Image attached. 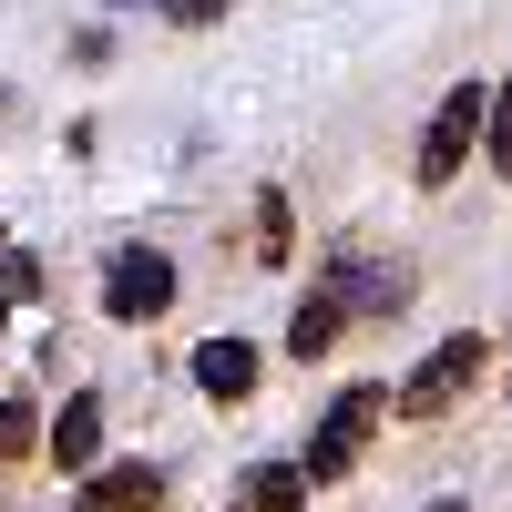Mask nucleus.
<instances>
[{
	"instance_id": "obj_15",
	"label": "nucleus",
	"mask_w": 512,
	"mask_h": 512,
	"mask_svg": "<svg viewBox=\"0 0 512 512\" xmlns=\"http://www.w3.org/2000/svg\"><path fill=\"white\" fill-rule=\"evenodd\" d=\"M431 512H472V502H431Z\"/></svg>"
},
{
	"instance_id": "obj_2",
	"label": "nucleus",
	"mask_w": 512,
	"mask_h": 512,
	"mask_svg": "<svg viewBox=\"0 0 512 512\" xmlns=\"http://www.w3.org/2000/svg\"><path fill=\"white\" fill-rule=\"evenodd\" d=\"M482 369H492V338L451 328L441 349H431V359H420V369L400 379V400H390V410H400V420H441L451 400H472V390H482Z\"/></svg>"
},
{
	"instance_id": "obj_5",
	"label": "nucleus",
	"mask_w": 512,
	"mask_h": 512,
	"mask_svg": "<svg viewBox=\"0 0 512 512\" xmlns=\"http://www.w3.org/2000/svg\"><path fill=\"white\" fill-rule=\"evenodd\" d=\"M72 512H164V472L154 461H103V472L72 492Z\"/></svg>"
},
{
	"instance_id": "obj_10",
	"label": "nucleus",
	"mask_w": 512,
	"mask_h": 512,
	"mask_svg": "<svg viewBox=\"0 0 512 512\" xmlns=\"http://www.w3.org/2000/svg\"><path fill=\"white\" fill-rule=\"evenodd\" d=\"M256 256H267V267H287V256H297V216H287V195H277V185L256 195Z\"/></svg>"
},
{
	"instance_id": "obj_14",
	"label": "nucleus",
	"mask_w": 512,
	"mask_h": 512,
	"mask_svg": "<svg viewBox=\"0 0 512 512\" xmlns=\"http://www.w3.org/2000/svg\"><path fill=\"white\" fill-rule=\"evenodd\" d=\"M216 11H226V0H164V21H185V31H205Z\"/></svg>"
},
{
	"instance_id": "obj_11",
	"label": "nucleus",
	"mask_w": 512,
	"mask_h": 512,
	"mask_svg": "<svg viewBox=\"0 0 512 512\" xmlns=\"http://www.w3.org/2000/svg\"><path fill=\"white\" fill-rule=\"evenodd\" d=\"M482 154H492V175H512V82L492 93V123H482Z\"/></svg>"
},
{
	"instance_id": "obj_8",
	"label": "nucleus",
	"mask_w": 512,
	"mask_h": 512,
	"mask_svg": "<svg viewBox=\"0 0 512 512\" xmlns=\"http://www.w3.org/2000/svg\"><path fill=\"white\" fill-rule=\"evenodd\" d=\"M41 451H52L62 472H93V451H103V400H62V420L41 431Z\"/></svg>"
},
{
	"instance_id": "obj_4",
	"label": "nucleus",
	"mask_w": 512,
	"mask_h": 512,
	"mask_svg": "<svg viewBox=\"0 0 512 512\" xmlns=\"http://www.w3.org/2000/svg\"><path fill=\"white\" fill-rule=\"evenodd\" d=\"M164 308H175V256L144 246V236H123V246L103 256V318H113V328H144V318H164Z\"/></svg>"
},
{
	"instance_id": "obj_7",
	"label": "nucleus",
	"mask_w": 512,
	"mask_h": 512,
	"mask_svg": "<svg viewBox=\"0 0 512 512\" xmlns=\"http://www.w3.org/2000/svg\"><path fill=\"white\" fill-rule=\"evenodd\" d=\"M195 390L205 400H256V349L246 338H205L195 349Z\"/></svg>"
},
{
	"instance_id": "obj_6",
	"label": "nucleus",
	"mask_w": 512,
	"mask_h": 512,
	"mask_svg": "<svg viewBox=\"0 0 512 512\" xmlns=\"http://www.w3.org/2000/svg\"><path fill=\"white\" fill-rule=\"evenodd\" d=\"M338 328H349V297L318 277L308 297H297V318H287V359H328V349H338Z\"/></svg>"
},
{
	"instance_id": "obj_1",
	"label": "nucleus",
	"mask_w": 512,
	"mask_h": 512,
	"mask_svg": "<svg viewBox=\"0 0 512 512\" xmlns=\"http://www.w3.org/2000/svg\"><path fill=\"white\" fill-rule=\"evenodd\" d=\"M379 410H390V390H338L328 410H318V431H308V461H297V472H308V492H328V482H349L359 472V451H369V431H379Z\"/></svg>"
},
{
	"instance_id": "obj_13",
	"label": "nucleus",
	"mask_w": 512,
	"mask_h": 512,
	"mask_svg": "<svg viewBox=\"0 0 512 512\" xmlns=\"http://www.w3.org/2000/svg\"><path fill=\"white\" fill-rule=\"evenodd\" d=\"M41 287V267H31V256H0V308H11V297H31Z\"/></svg>"
},
{
	"instance_id": "obj_9",
	"label": "nucleus",
	"mask_w": 512,
	"mask_h": 512,
	"mask_svg": "<svg viewBox=\"0 0 512 512\" xmlns=\"http://www.w3.org/2000/svg\"><path fill=\"white\" fill-rule=\"evenodd\" d=\"M246 512H308V472H297V461H256L246 472Z\"/></svg>"
},
{
	"instance_id": "obj_16",
	"label": "nucleus",
	"mask_w": 512,
	"mask_h": 512,
	"mask_svg": "<svg viewBox=\"0 0 512 512\" xmlns=\"http://www.w3.org/2000/svg\"><path fill=\"white\" fill-rule=\"evenodd\" d=\"M0 236H11V226H0Z\"/></svg>"
},
{
	"instance_id": "obj_12",
	"label": "nucleus",
	"mask_w": 512,
	"mask_h": 512,
	"mask_svg": "<svg viewBox=\"0 0 512 512\" xmlns=\"http://www.w3.org/2000/svg\"><path fill=\"white\" fill-rule=\"evenodd\" d=\"M41 441V420H31V400H0V461H21Z\"/></svg>"
},
{
	"instance_id": "obj_3",
	"label": "nucleus",
	"mask_w": 512,
	"mask_h": 512,
	"mask_svg": "<svg viewBox=\"0 0 512 512\" xmlns=\"http://www.w3.org/2000/svg\"><path fill=\"white\" fill-rule=\"evenodd\" d=\"M482 123H492V93H482V82H451V93H441V113L420 123V154H410V175H420V185L441 195V185L461 175V164H472Z\"/></svg>"
}]
</instances>
